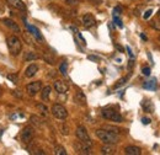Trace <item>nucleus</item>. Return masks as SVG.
I'll return each instance as SVG.
<instances>
[{
	"instance_id": "nucleus-29",
	"label": "nucleus",
	"mask_w": 160,
	"mask_h": 155,
	"mask_svg": "<svg viewBox=\"0 0 160 155\" xmlns=\"http://www.w3.org/2000/svg\"><path fill=\"white\" fill-rule=\"evenodd\" d=\"M65 3L68 5H72V6H76L80 4V0H65Z\"/></svg>"
},
{
	"instance_id": "nucleus-22",
	"label": "nucleus",
	"mask_w": 160,
	"mask_h": 155,
	"mask_svg": "<svg viewBox=\"0 0 160 155\" xmlns=\"http://www.w3.org/2000/svg\"><path fill=\"white\" fill-rule=\"evenodd\" d=\"M54 154L55 155H67V150H65L64 146L58 145V146L54 148Z\"/></svg>"
},
{
	"instance_id": "nucleus-1",
	"label": "nucleus",
	"mask_w": 160,
	"mask_h": 155,
	"mask_svg": "<svg viewBox=\"0 0 160 155\" xmlns=\"http://www.w3.org/2000/svg\"><path fill=\"white\" fill-rule=\"evenodd\" d=\"M95 134L105 144H116L120 140V137L117 135V133H113L109 129H96Z\"/></svg>"
},
{
	"instance_id": "nucleus-30",
	"label": "nucleus",
	"mask_w": 160,
	"mask_h": 155,
	"mask_svg": "<svg viewBox=\"0 0 160 155\" xmlns=\"http://www.w3.org/2000/svg\"><path fill=\"white\" fill-rule=\"evenodd\" d=\"M122 14V7L121 6H116L113 9V16H120Z\"/></svg>"
},
{
	"instance_id": "nucleus-15",
	"label": "nucleus",
	"mask_w": 160,
	"mask_h": 155,
	"mask_svg": "<svg viewBox=\"0 0 160 155\" xmlns=\"http://www.w3.org/2000/svg\"><path fill=\"white\" fill-rule=\"evenodd\" d=\"M25 20V18H24ZM25 24H26V26H27V28H28V31H31L32 32V35L36 37L37 39H40V41H42V35H41V32L38 31V28L37 27H35V26H30L27 22H26V20H25Z\"/></svg>"
},
{
	"instance_id": "nucleus-5",
	"label": "nucleus",
	"mask_w": 160,
	"mask_h": 155,
	"mask_svg": "<svg viewBox=\"0 0 160 155\" xmlns=\"http://www.w3.org/2000/svg\"><path fill=\"white\" fill-rule=\"evenodd\" d=\"M52 114L58 118V120H65L67 117H68V111H67V108L63 105H61V103H54L53 106H52Z\"/></svg>"
},
{
	"instance_id": "nucleus-8",
	"label": "nucleus",
	"mask_w": 160,
	"mask_h": 155,
	"mask_svg": "<svg viewBox=\"0 0 160 155\" xmlns=\"http://www.w3.org/2000/svg\"><path fill=\"white\" fill-rule=\"evenodd\" d=\"M95 24H96V20L92 16V14H85L83 16V25L86 28H90L92 26H95Z\"/></svg>"
},
{
	"instance_id": "nucleus-21",
	"label": "nucleus",
	"mask_w": 160,
	"mask_h": 155,
	"mask_svg": "<svg viewBox=\"0 0 160 155\" xmlns=\"http://www.w3.org/2000/svg\"><path fill=\"white\" fill-rule=\"evenodd\" d=\"M75 97H76V100H78V102H80L81 105H85V102H86V97H85V95H84L81 91H78V92H76Z\"/></svg>"
},
{
	"instance_id": "nucleus-38",
	"label": "nucleus",
	"mask_w": 160,
	"mask_h": 155,
	"mask_svg": "<svg viewBox=\"0 0 160 155\" xmlns=\"http://www.w3.org/2000/svg\"><path fill=\"white\" fill-rule=\"evenodd\" d=\"M117 47V49L118 51H121V52H123V48H122V47H120V46H116Z\"/></svg>"
},
{
	"instance_id": "nucleus-39",
	"label": "nucleus",
	"mask_w": 160,
	"mask_h": 155,
	"mask_svg": "<svg viewBox=\"0 0 160 155\" xmlns=\"http://www.w3.org/2000/svg\"><path fill=\"white\" fill-rule=\"evenodd\" d=\"M158 16H159V18H160V11H159V15H158Z\"/></svg>"
},
{
	"instance_id": "nucleus-12",
	"label": "nucleus",
	"mask_w": 160,
	"mask_h": 155,
	"mask_svg": "<svg viewBox=\"0 0 160 155\" xmlns=\"http://www.w3.org/2000/svg\"><path fill=\"white\" fill-rule=\"evenodd\" d=\"M37 72H38V65L37 64H31V65H28L27 68H26L25 76L26 78H33L37 74Z\"/></svg>"
},
{
	"instance_id": "nucleus-26",
	"label": "nucleus",
	"mask_w": 160,
	"mask_h": 155,
	"mask_svg": "<svg viewBox=\"0 0 160 155\" xmlns=\"http://www.w3.org/2000/svg\"><path fill=\"white\" fill-rule=\"evenodd\" d=\"M150 26H151V27H153L154 30H157V31H160V18H159L158 21H157V20H155V21H151Z\"/></svg>"
},
{
	"instance_id": "nucleus-18",
	"label": "nucleus",
	"mask_w": 160,
	"mask_h": 155,
	"mask_svg": "<svg viewBox=\"0 0 160 155\" xmlns=\"http://www.w3.org/2000/svg\"><path fill=\"white\" fill-rule=\"evenodd\" d=\"M101 153L102 154H107V155L113 154L115 153V148L112 146V144H106V145H103L101 148Z\"/></svg>"
},
{
	"instance_id": "nucleus-14",
	"label": "nucleus",
	"mask_w": 160,
	"mask_h": 155,
	"mask_svg": "<svg viewBox=\"0 0 160 155\" xmlns=\"http://www.w3.org/2000/svg\"><path fill=\"white\" fill-rule=\"evenodd\" d=\"M143 87L147 89V90L155 91V90H157V87H158V85H157V79H154V78H153V79L146 81V83L143 84Z\"/></svg>"
},
{
	"instance_id": "nucleus-41",
	"label": "nucleus",
	"mask_w": 160,
	"mask_h": 155,
	"mask_svg": "<svg viewBox=\"0 0 160 155\" xmlns=\"http://www.w3.org/2000/svg\"><path fill=\"white\" fill-rule=\"evenodd\" d=\"M0 96H1V91H0Z\"/></svg>"
},
{
	"instance_id": "nucleus-23",
	"label": "nucleus",
	"mask_w": 160,
	"mask_h": 155,
	"mask_svg": "<svg viewBox=\"0 0 160 155\" xmlns=\"http://www.w3.org/2000/svg\"><path fill=\"white\" fill-rule=\"evenodd\" d=\"M36 107H37V110H40V111H41V113H42L44 117L48 116V108L43 105V103H38V105H37Z\"/></svg>"
},
{
	"instance_id": "nucleus-36",
	"label": "nucleus",
	"mask_w": 160,
	"mask_h": 155,
	"mask_svg": "<svg viewBox=\"0 0 160 155\" xmlns=\"http://www.w3.org/2000/svg\"><path fill=\"white\" fill-rule=\"evenodd\" d=\"M89 59H91V60H99V58L97 57H94V55H90Z\"/></svg>"
},
{
	"instance_id": "nucleus-10",
	"label": "nucleus",
	"mask_w": 160,
	"mask_h": 155,
	"mask_svg": "<svg viewBox=\"0 0 160 155\" xmlns=\"http://www.w3.org/2000/svg\"><path fill=\"white\" fill-rule=\"evenodd\" d=\"M6 1L11 7H15L16 10H21V11L26 10V5L22 0H6Z\"/></svg>"
},
{
	"instance_id": "nucleus-11",
	"label": "nucleus",
	"mask_w": 160,
	"mask_h": 155,
	"mask_svg": "<svg viewBox=\"0 0 160 155\" xmlns=\"http://www.w3.org/2000/svg\"><path fill=\"white\" fill-rule=\"evenodd\" d=\"M3 22L5 24V26H7L10 30H13L14 32H16V33H20L21 32V30H20V27L17 26V24L15 21H13L11 18H4L3 20Z\"/></svg>"
},
{
	"instance_id": "nucleus-25",
	"label": "nucleus",
	"mask_w": 160,
	"mask_h": 155,
	"mask_svg": "<svg viewBox=\"0 0 160 155\" xmlns=\"http://www.w3.org/2000/svg\"><path fill=\"white\" fill-rule=\"evenodd\" d=\"M127 80H128V76H124V78H122V79H120V80L117 81V84L115 85V89H118V87L123 86V85L127 83Z\"/></svg>"
},
{
	"instance_id": "nucleus-34",
	"label": "nucleus",
	"mask_w": 160,
	"mask_h": 155,
	"mask_svg": "<svg viewBox=\"0 0 160 155\" xmlns=\"http://www.w3.org/2000/svg\"><path fill=\"white\" fill-rule=\"evenodd\" d=\"M127 52H128V54H129V57H131V58H133V57H134V54L132 53V49H131V47H127Z\"/></svg>"
},
{
	"instance_id": "nucleus-9",
	"label": "nucleus",
	"mask_w": 160,
	"mask_h": 155,
	"mask_svg": "<svg viewBox=\"0 0 160 155\" xmlns=\"http://www.w3.org/2000/svg\"><path fill=\"white\" fill-rule=\"evenodd\" d=\"M54 89H55V91H57L58 94H65V92L68 91L69 86L64 83V81H62V80H55V81H54Z\"/></svg>"
},
{
	"instance_id": "nucleus-24",
	"label": "nucleus",
	"mask_w": 160,
	"mask_h": 155,
	"mask_svg": "<svg viewBox=\"0 0 160 155\" xmlns=\"http://www.w3.org/2000/svg\"><path fill=\"white\" fill-rule=\"evenodd\" d=\"M59 72H61L63 75H67V73H68V63H67V62H62L61 66H59Z\"/></svg>"
},
{
	"instance_id": "nucleus-28",
	"label": "nucleus",
	"mask_w": 160,
	"mask_h": 155,
	"mask_svg": "<svg viewBox=\"0 0 160 155\" xmlns=\"http://www.w3.org/2000/svg\"><path fill=\"white\" fill-rule=\"evenodd\" d=\"M113 21L116 22V25L118 26L120 28H123V24H122V21H121V18L118 17V16H113Z\"/></svg>"
},
{
	"instance_id": "nucleus-6",
	"label": "nucleus",
	"mask_w": 160,
	"mask_h": 155,
	"mask_svg": "<svg viewBox=\"0 0 160 155\" xmlns=\"http://www.w3.org/2000/svg\"><path fill=\"white\" fill-rule=\"evenodd\" d=\"M33 137H35V129H33L31 125H27V127H25L24 129H22V132H21V140L25 144L32 142Z\"/></svg>"
},
{
	"instance_id": "nucleus-19",
	"label": "nucleus",
	"mask_w": 160,
	"mask_h": 155,
	"mask_svg": "<svg viewBox=\"0 0 160 155\" xmlns=\"http://www.w3.org/2000/svg\"><path fill=\"white\" fill-rule=\"evenodd\" d=\"M30 122H31L32 124H35L36 127H41V125H42V120H41L40 117L35 116V114H33V116H31V117H30Z\"/></svg>"
},
{
	"instance_id": "nucleus-16",
	"label": "nucleus",
	"mask_w": 160,
	"mask_h": 155,
	"mask_svg": "<svg viewBox=\"0 0 160 155\" xmlns=\"http://www.w3.org/2000/svg\"><path fill=\"white\" fill-rule=\"evenodd\" d=\"M142 107L146 112H149V113L154 112V105L151 101H149V100H144V101L142 102Z\"/></svg>"
},
{
	"instance_id": "nucleus-13",
	"label": "nucleus",
	"mask_w": 160,
	"mask_h": 155,
	"mask_svg": "<svg viewBox=\"0 0 160 155\" xmlns=\"http://www.w3.org/2000/svg\"><path fill=\"white\" fill-rule=\"evenodd\" d=\"M124 153L127 155H140L142 154V149L134 145H128L124 148Z\"/></svg>"
},
{
	"instance_id": "nucleus-3",
	"label": "nucleus",
	"mask_w": 160,
	"mask_h": 155,
	"mask_svg": "<svg viewBox=\"0 0 160 155\" xmlns=\"http://www.w3.org/2000/svg\"><path fill=\"white\" fill-rule=\"evenodd\" d=\"M101 116L105 118V120H110L113 122H117V123H121L123 121V117L121 116V113L118 112L117 110L112 108V107H106L101 111Z\"/></svg>"
},
{
	"instance_id": "nucleus-32",
	"label": "nucleus",
	"mask_w": 160,
	"mask_h": 155,
	"mask_svg": "<svg viewBox=\"0 0 160 155\" xmlns=\"http://www.w3.org/2000/svg\"><path fill=\"white\" fill-rule=\"evenodd\" d=\"M151 12H153V10H151V9H149V10H148L146 14H144V16H143V17L146 18V20H147V18H149V17H150V15H151Z\"/></svg>"
},
{
	"instance_id": "nucleus-2",
	"label": "nucleus",
	"mask_w": 160,
	"mask_h": 155,
	"mask_svg": "<svg viewBox=\"0 0 160 155\" xmlns=\"http://www.w3.org/2000/svg\"><path fill=\"white\" fill-rule=\"evenodd\" d=\"M7 48H9L11 55L17 57L22 51V42L17 36H9L7 37Z\"/></svg>"
},
{
	"instance_id": "nucleus-33",
	"label": "nucleus",
	"mask_w": 160,
	"mask_h": 155,
	"mask_svg": "<svg viewBox=\"0 0 160 155\" xmlns=\"http://www.w3.org/2000/svg\"><path fill=\"white\" fill-rule=\"evenodd\" d=\"M142 123H143V124H149V123H150V118L143 117V118H142Z\"/></svg>"
},
{
	"instance_id": "nucleus-17",
	"label": "nucleus",
	"mask_w": 160,
	"mask_h": 155,
	"mask_svg": "<svg viewBox=\"0 0 160 155\" xmlns=\"http://www.w3.org/2000/svg\"><path fill=\"white\" fill-rule=\"evenodd\" d=\"M49 95H51V86H44L42 89L41 97H42L43 101H48V100H49Z\"/></svg>"
},
{
	"instance_id": "nucleus-4",
	"label": "nucleus",
	"mask_w": 160,
	"mask_h": 155,
	"mask_svg": "<svg viewBox=\"0 0 160 155\" xmlns=\"http://www.w3.org/2000/svg\"><path fill=\"white\" fill-rule=\"evenodd\" d=\"M75 134H76V138L79 139L81 143L86 144V145H89V146H91V145H92L91 138H90V135H89V133H88V131H86V128H85L84 125H79V127L76 128Z\"/></svg>"
},
{
	"instance_id": "nucleus-27",
	"label": "nucleus",
	"mask_w": 160,
	"mask_h": 155,
	"mask_svg": "<svg viewBox=\"0 0 160 155\" xmlns=\"http://www.w3.org/2000/svg\"><path fill=\"white\" fill-rule=\"evenodd\" d=\"M7 79L11 80L14 84H17L18 83V78H17L16 74H9V75H7Z\"/></svg>"
},
{
	"instance_id": "nucleus-20",
	"label": "nucleus",
	"mask_w": 160,
	"mask_h": 155,
	"mask_svg": "<svg viewBox=\"0 0 160 155\" xmlns=\"http://www.w3.org/2000/svg\"><path fill=\"white\" fill-rule=\"evenodd\" d=\"M25 60L26 62H30V60H36V59H38V55L36 53H33V52H28V53L25 54Z\"/></svg>"
},
{
	"instance_id": "nucleus-40",
	"label": "nucleus",
	"mask_w": 160,
	"mask_h": 155,
	"mask_svg": "<svg viewBox=\"0 0 160 155\" xmlns=\"http://www.w3.org/2000/svg\"><path fill=\"white\" fill-rule=\"evenodd\" d=\"M158 39H159V42H160V36H159V38H158Z\"/></svg>"
},
{
	"instance_id": "nucleus-7",
	"label": "nucleus",
	"mask_w": 160,
	"mask_h": 155,
	"mask_svg": "<svg viewBox=\"0 0 160 155\" xmlns=\"http://www.w3.org/2000/svg\"><path fill=\"white\" fill-rule=\"evenodd\" d=\"M41 90H42V81H33L26 85V91L30 96H35Z\"/></svg>"
},
{
	"instance_id": "nucleus-31",
	"label": "nucleus",
	"mask_w": 160,
	"mask_h": 155,
	"mask_svg": "<svg viewBox=\"0 0 160 155\" xmlns=\"http://www.w3.org/2000/svg\"><path fill=\"white\" fill-rule=\"evenodd\" d=\"M142 73L144 74V75L149 76V75H150V68H148V66H146V68H143V69H142Z\"/></svg>"
},
{
	"instance_id": "nucleus-37",
	"label": "nucleus",
	"mask_w": 160,
	"mask_h": 155,
	"mask_svg": "<svg viewBox=\"0 0 160 155\" xmlns=\"http://www.w3.org/2000/svg\"><path fill=\"white\" fill-rule=\"evenodd\" d=\"M90 1L95 3V4H97V3H101V0H90Z\"/></svg>"
},
{
	"instance_id": "nucleus-35",
	"label": "nucleus",
	"mask_w": 160,
	"mask_h": 155,
	"mask_svg": "<svg viewBox=\"0 0 160 155\" xmlns=\"http://www.w3.org/2000/svg\"><path fill=\"white\" fill-rule=\"evenodd\" d=\"M140 37H142V39L143 41H148V38H147V36L144 35V33H140Z\"/></svg>"
}]
</instances>
